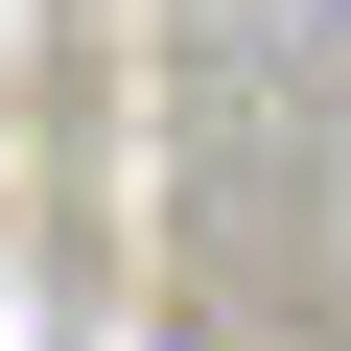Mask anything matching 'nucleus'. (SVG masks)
I'll use <instances>...</instances> for the list:
<instances>
[{"label": "nucleus", "instance_id": "obj_1", "mask_svg": "<svg viewBox=\"0 0 351 351\" xmlns=\"http://www.w3.org/2000/svg\"><path fill=\"white\" fill-rule=\"evenodd\" d=\"M94 351H211V328H94Z\"/></svg>", "mask_w": 351, "mask_h": 351}]
</instances>
